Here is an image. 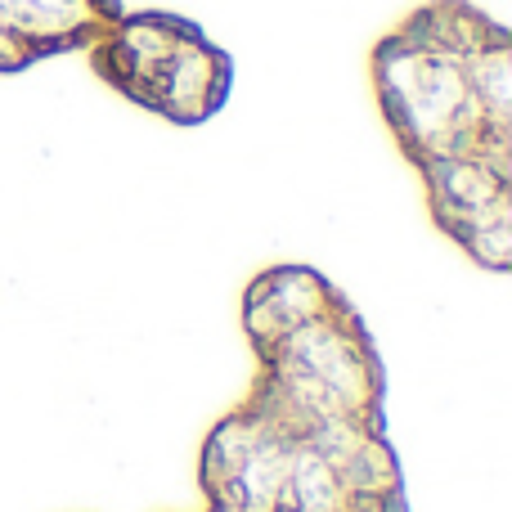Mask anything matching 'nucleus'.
<instances>
[{
  "label": "nucleus",
  "mask_w": 512,
  "mask_h": 512,
  "mask_svg": "<svg viewBox=\"0 0 512 512\" xmlns=\"http://www.w3.org/2000/svg\"><path fill=\"white\" fill-rule=\"evenodd\" d=\"M382 122L414 171L512 167V36L472 0H423L369 54Z\"/></svg>",
  "instance_id": "nucleus-1"
},
{
  "label": "nucleus",
  "mask_w": 512,
  "mask_h": 512,
  "mask_svg": "<svg viewBox=\"0 0 512 512\" xmlns=\"http://www.w3.org/2000/svg\"><path fill=\"white\" fill-rule=\"evenodd\" d=\"M90 68L171 126H203L234 90V59L185 14L122 9L90 41Z\"/></svg>",
  "instance_id": "nucleus-2"
},
{
  "label": "nucleus",
  "mask_w": 512,
  "mask_h": 512,
  "mask_svg": "<svg viewBox=\"0 0 512 512\" xmlns=\"http://www.w3.org/2000/svg\"><path fill=\"white\" fill-rule=\"evenodd\" d=\"M117 14L122 0H0V72L90 50Z\"/></svg>",
  "instance_id": "nucleus-3"
}]
</instances>
